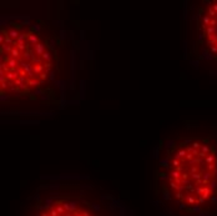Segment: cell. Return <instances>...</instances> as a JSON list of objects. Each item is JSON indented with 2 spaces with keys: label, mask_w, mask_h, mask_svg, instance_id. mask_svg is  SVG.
Segmentation results:
<instances>
[{
  "label": "cell",
  "mask_w": 217,
  "mask_h": 216,
  "mask_svg": "<svg viewBox=\"0 0 217 216\" xmlns=\"http://www.w3.org/2000/svg\"><path fill=\"white\" fill-rule=\"evenodd\" d=\"M69 33L30 15H11L0 26V98L6 115H39L75 95L79 55Z\"/></svg>",
  "instance_id": "obj_1"
},
{
  "label": "cell",
  "mask_w": 217,
  "mask_h": 216,
  "mask_svg": "<svg viewBox=\"0 0 217 216\" xmlns=\"http://www.w3.org/2000/svg\"><path fill=\"white\" fill-rule=\"evenodd\" d=\"M153 195L164 216H217V125H188L158 143Z\"/></svg>",
  "instance_id": "obj_2"
},
{
  "label": "cell",
  "mask_w": 217,
  "mask_h": 216,
  "mask_svg": "<svg viewBox=\"0 0 217 216\" xmlns=\"http://www.w3.org/2000/svg\"><path fill=\"white\" fill-rule=\"evenodd\" d=\"M16 216H136L114 194L80 179L41 182L20 205Z\"/></svg>",
  "instance_id": "obj_3"
},
{
  "label": "cell",
  "mask_w": 217,
  "mask_h": 216,
  "mask_svg": "<svg viewBox=\"0 0 217 216\" xmlns=\"http://www.w3.org/2000/svg\"><path fill=\"white\" fill-rule=\"evenodd\" d=\"M188 18L190 55L217 75V0L196 3Z\"/></svg>",
  "instance_id": "obj_4"
}]
</instances>
